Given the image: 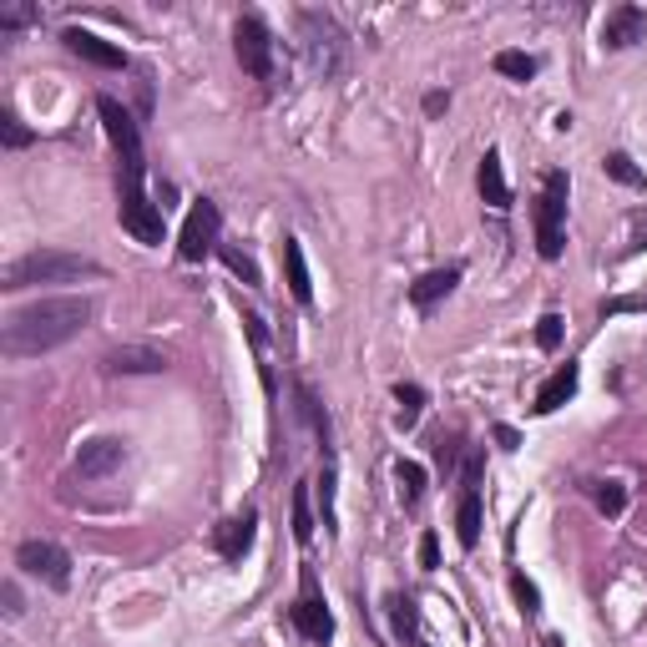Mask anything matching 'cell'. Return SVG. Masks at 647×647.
I'll return each instance as SVG.
<instances>
[{
	"label": "cell",
	"mask_w": 647,
	"mask_h": 647,
	"mask_svg": "<svg viewBox=\"0 0 647 647\" xmlns=\"http://www.w3.org/2000/svg\"><path fill=\"white\" fill-rule=\"evenodd\" d=\"M92 319V299H41V304L15 309L0 330V349L11 359H31L46 349H61L67 339H77Z\"/></svg>",
	"instance_id": "obj_1"
},
{
	"label": "cell",
	"mask_w": 647,
	"mask_h": 647,
	"mask_svg": "<svg viewBox=\"0 0 647 647\" xmlns=\"http://www.w3.org/2000/svg\"><path fill=\"white\" fill-rule=\"evenodd\" d=\"M77 278H102L96 258H81V253H61V249H36L21 253L0 268V289H31V284H77Z\"/></svg>",
	"instance_id": "obj_2"
},
{
	"label": "cell",
	"mask_w": 647,
	"mask_h": 647,
	"mask_svg": "<svg viewBox=\"0 0 647 647\" xmlns=\"http://www.w3.org/2000/svg\"><path fill=\"white\" fill-rule=\"evenodd\" d=\"M567 198H571V177L562 167H552L542 177V193H536V253L546 264H556L562 249H567Z\"/></svg>",
	"instance_id": "obj_3"
},
{
	"label": "cell",
	"mask_w": 647,
	"mask_h": 647,
	"mask_svg": "<svg viewBox=\"0 0 647 647\" xmlns=\"http://www.w3.org/2000/svg\"><path fill=\"white\" fill-rule=\"evenodd\" d=\"M96 117H102L106 137H112V147H117V158H122V177H117V183H142V177H147V158H142V132H137L132 112H127L117 96H96Z\"/></svg>",
	"instance_id": "obj_4"
},
{
	"label": "cell",
	"mask_w": 647,
	"mask_h": 647,
	"mask_svg": "<svg viewBox=\"0 0 647 647\" xmlns=\"http://www.w3.org/2000/svg\"><path fill=\"white\" fill-rule=\"evenodd\" d=\"M117 218H122V228H127L137 243H147V249H158V243L167 239L162 208L142 193V183H117Z\"/></svg>",
	"instance_id": "obj_5"
},
{
	"label": "cell",
	"mask_w": 647,
	"mask_h": 647,
	"mask_svg": "<svg viewBox=\"0 0 647 647\" xmlns=\"http://www.w3.org/2000/svg\"><path fill=\"white\" fill-rule=\"evenodd\" d=\"M299 26H304V51L314 61L319 77H339L344 71V31L334 15L324 11H304L299 15Z\"/></svg>",
	"instance_id": "obj_6"
},
{
	"label": "cell",
	"mask_w": 647,
	"mask_h": 647,
	"mask_svg": "<svg viewBox=\"0 0 647 647\" xmlns=\"http://www.w3.org/2000/svg\"><path fill=\"white\" fill-rule=\"evenodd\" d=\"M233 51H239V67L249 71L253 81L274 77V31H268L258 15H239V26H233Z\"/></svg>",
	"instance_id": "obj_7"
},
{
	"label": "cell",
	"mask_w": 647,
	"mask_h": 647,
	"mask_svg": "<svg viewBox=\"0 0 647 647\" xmlns=\"http://www.w3.org/2000/svg\"><path fill=\"white\" fill-rule=\"evenodd\" d=\"M218 228H223V212H218V203L198 198L193 208H187L183 233H177V253H183L187 264H203V258L218 249Z\"/></svg>",
	"instance_id": "obj_8"
},
{
	"label": "cell",
	"mask_w": 647,
	"mask_h": 647,
	"mask_svg": "<svg viewBox=\"0 0 647 647\" xmlns=\"http://www.w3.org/2000/svg\"><path fill=\"white\" fill-rule=\"evenodd\" d=\"M15 567L26 571V577H41L56 592L71 587V556H67V546H56V542H21L15 546Z\"/></svg>",
	"instance_id": "obj_9"
},
{
	"label": "cell",
	"mask_w": 647,
	"mask_h": 647,
	"mask_svg": "<svg viewBox=\"0 0 647 647\" xmlns=\"http://www.w3.org/2000/svg\"><path fill=\"white\" fill-rule=\"evenodd\" d=\"M293 627L309 637V643H330L334 637V612L324 608V592H319V577L304 567V577H299V602H293Z\"/></svg>",
	"instance_id": "obj_10"
},
{
	"label": "cell",
	"mask_w": 647,
	"mask_h": 647,
	"mask_svg": "<svg viewBox=\"0 0 647 647\" xmlns=\"http://www.w3.org/2000/svg\"><path fill=\"white\" fill-rule=\"evenodd\" d=\"M67 51L81 56V61H92V67L102 71H127V51L122 46H112V41H102L96 31H81V26H67Z\"/></svg>",
	"instance_id": "obj_11"
},
{
	"label": "cell",
	"mask_w": 647,
	"mask_h": 647,
	"mask_svg": "<svg viewBox=\"0 0 647 647\" xmlns=\"http://www.w3.org/2000/svg\"><path fill=\"white\" fill-rule=\"evenodd\" d=\"M253 536H258V516L239 511V516H228L223 527H212V552L223 556V562H243L249 546H253Z\"/></svg>",
	"instance_id": "obj_12"
},
{
	"label": "cell",
	"mask_w": 647,
	"mask_h": 647,
	"mask_svg": "<svg viewBox=\"0 0 647 647\" xmlns=\"http://www.w3.org/2000/svg\"><path fill=\"white\" fill-rule=\"evenodd\" d=\"M122 461H127V446H122L117 436H96V440H86V446H81L77 476L81 481H102V476H112Z\"/></svg>",
	"instance_id": "obj_13"
},
{
	"label": "cell",
	"mask_w": 647,
	"mask_h": 647,
	"mask_svg": "<svg viewBox=\"0 0 647 647\" xmlns=\"http://www.w3.org/2000/svg\"><path fill=\"white\" fill-rule=\"evenodd\" d=\"M643 36H647L643 5H617V11L602 21V46H608V51H627V46H637Z\"/></svg>",
	"instance_id": "obj_14"
},
{
	"label": "cell",
	"mask_w": 647,
	"mask_h": 647,
	"mask_svg": "<svg viewBox=\"0 0 647 647\" xmlns=\"http://www.w3.org/2000/svg\"><path fill=\"white\" fill-rule=\"evenodd\" d=\"M102 365H106V374H162L167 370V359H162L158 349H147V344H122Z\"/></svg>",
	"instance_id": "obj_15"
},
{
	"label": "cell",
	"mask_w": 647,
	"mask_h": 647,
	"mask_svg": "<svg viewBox=\"0 0 647 647\" xmlns=\"http://www.w3.org/2000/svg\"><path fill=\"white\" fill-rule=\"evenodd\" d=\"M461 284V264H450V268H430V274H420L415 284H409V304L415 309H436L440 299H446L450 289Z\"/></svg>",
	"instance_id": "obj_16"
},
{
	"label": "cell",
	"mask_w": 647,
	"mask_h": 647,
	"mask_svg": "<svg viewBox=\"0 0 647 647\" xmlns=\"http://www.w3.org/2000/svg\"><path fill=\"white\" fill-rule=\"evenodd\" d=\"M476 187H481V198H486L496 212L511 208V187H506V172H501V152H486V158H481Z\"/></svg>",
	"instance_id": "obj_17"
},
{
	"label": "cell",
	"mask_w": 647,
	"mask_h": 647,
	"mask_svg": "<svg viewBox=\"0 0 647 647\" xmlns=\"http://www.w3.org/2000/svg\"><path fill=\"white\" fill-rule=\"evenodd\" d=\"M577 365H562V370L552 374V380L542 384V390H536V400H531V409H536V415H552V409H562L567 405L571 395H577Z\"/></svg>",
	"instance_id": "obj_18"
},
{
	"label": "cell",
	"mask_w": 647,
	"mask_h": 647,
	"mask_svg": "<svg viewBox=\"0 0 647 647\" xmlns=\"http://www.w3.org/2000/svg\"><path fill=\"white\" fill-rule=\"evenodd\" d=\"M390 622H395V637L405 647H425V637H420V608H415V597H405V592H390Z\"/></svg>",
	"instance_id": "obj_19"
},
{
	"label": "cell",
	"mask_w": 647,
	"mask_h": 647,
	"mask_svg": "<svg viewBox=\"0 0 647 647\" xmlns=\"http://www.w3.org/2000/svg\"><path fill=\"white\" fill-rule=\"evenodd\" d=\"M284 274H289V293L299 304H314V278H309V264H304V249L299 239H284Z\"/></svg>",
	"instance_id": "obj_20"
},
{
	"label": "cell",
	"mask_w": 647,
	"mask_h": 647,
	"mask_svg": "<svg viewBox=\"0 0 647 647\" xmlns=\"http://www.w3.org/2000/svg\"><path fill=\"white\" fill-rule=\"evenodd\" d=\"M455 536H461L465 552L481 542V486H461V506H455Z\"/></svg>",
	"instance_id": "obj_21"
},
{
	"label": "cell",
	"mask_w": 647,
	"mask_h": 647,
	"mask_svg": "<svg viewBox=\"0 0 647 647\" xmlns=\"http://www.w3.org/2000/svg\"><path fill=\"white\" fill-rule=\"evenodd\" d=\"M293 395H299V415H304V420H309V430H314V436H319V446H330V415H324V405H319V395H314V390H309L304 380L293 384Z\"/></svg>",
	"instance_id": "obj_22"
},
{
	"label": "cell",
	"mask_w": 647,
	"mask_h": 647,
	"mask_svg": "<svg viewBox=\"0 0 647 647\" xmlns=\"http://www.w3.org/2000/svg\"><path fill=\"white\" fill-rule=\"evenodd\" d=\"M587 496H592V506L602 516H622V511H627V486H622V481H592Z\"/></svg>",
	"instance_id": "obj_23"
},
{
	"label": "cell",
	"mask_w": 647,
	"mask_h": 647,
	"mask_svg": "<svg viewBox=\"0 0 647 647\" xmlns=\"http://www.w3.org/2000/svg\"><path fill=\"white\" fill-rule=\"evenodd\" d=\"M319 527L324 531H339V516H334V461L324 455V471H319Z\"/></svg>",
	"instance_id": "obj_24"
},
{
	"label": "cell",
	"mask_w": 647,
	"mask_h": 647,
	"mask_svg": "<svg viewBox=\"0 0 647 647\" xmlns=\"http://www.w3.org/2000/svg\"><path fill=\"white\" fill-rule=\"evenodd\" d=\"M395 490H400V501H405V506L420 501V496H425V465L400 461L395 465Z\"/></svg>",
	"instance_id": "obj_25"
},
{
	"label": "cell",
	"mask_w": 647,
	"mask_h": 647,
	"mask_svg": "<svg viewBox=\"0 0 647 647\" xmlns=\"http://www.w3.org/2000/svg\"><path fill=\"white\" fill-rule=\"evenodd\" d=\"M218 258H223V264L233 268L243 284H249V289H264V274H258V264H253L243 249H233V243H218Z\"/></svg>",
	"instance_id": "obj_26"
},
{
	"label": "cell",
	"mask_w": 647,
	"mask_h": 647,
	"mask_svg": "<svg viewBox=\"0 0 647 647\" xmlns=\"http://www.w3.org/2000/svg\"><path fill=\"white\" fill-rule=\"evenodd\" d=\"M602 172H608L612 183H622V187H647L643 167H633V158H627V152H608V158H602Z\"/></svg>",
	"instance_id": "obj_27"
},
{
	"label": "cell",
	"mask_w": 647,
	"mask_h": 647,
	"mask_svg": "<svg viewBox=\"0 0 647 647\" xmlns=\"http://www.w3.org/2000/svg\"><path fill=\"white\" fill-rule=\"evenodd\" d=\"M293 542H299V546L314 542V511H309V486L293 490Z\"/></svg>",
	"instance_id": "obj_28"
},
{
	"label": "cell",
	"mask_w": 647,
	"mask_h": 647,
	"mask_svg": "<svg viewBox=\"0 0 647 647\" xmlns=\"http://www.w3.org/2000/svg\"><path fill=\"white\" fill-rule=\"evenodd\" d=\"M496 71H501V77H511V81H531V77H536V56H527V51H496Z\"/></svg>",
	"instance_id": "obj_29"
},
{
	"label": "cell",
	"mask_w": 647,
	"mask_h": 647,
	"mask_svg": "<svg viewBox=\"0 0 647 647\" xmlns=\"http://www.w3.org/2000/svg\"><path fill=\"white\" fill-rule=\"evenodd\" d=\"M395 405H400V425H415L425 409V390L420 384H395Z\"/></svg>",
	"instance_id": "obj_30"
},
{
	"label": "cell",
	"mask_w": 647,
	"mask_h": 647,
	"mask_svg": "<svg viewBox=\"0 0 647 647\" xmlns=\"http://www.w3.org/2000/svg\"><path fill=\"white\" fill-rule=\"evenodd\" d=\"M511 592H516V602H521V612H527V617H536V612H542V592H536V587H531L521 571L511 577Z\"/></svg>",
	"instance_id": "obj_31"
},
{
	"label": "cell",
	"mask_w": 647,
	"mask_h": 647,
	"mask_svg": "<svg viewBox=\"0 0 647 647\" xmlns=\"http://www.w3.org/2000/svg\"><path fill=\"white\" fill-rule=\"evenodd\" d=\"M36 21H41V11H36V5H5V11H0V31L36 26Z\"/></svg>",
	"instance_id": "obj_32"
},
{
	"label": "cell",
	"mask_w": 647,
	"mask_h": 647,
	"mask_svg": "<svg viewBox=\"0 0 647 647\" xmlns=\"http://www.w3.org/2000/svg\"><path fill=\"white\" fill-rule=\"evenodd\" d=\"M536 344H542L546 355L562 349V314H542V324H536Z\"/></svg>",
	"instance_id": "obj_33"
},
{
	"label": "cell",
	"mask_w": 647,
	"mask_h": 647,
	"mask_svg": "<svg viewBox=\"0 0 647 647\" xmlns=\"http://www.w3.org/2000/svg\"><path fill=\"white\" fill-rule=\"evenodd\" d=\"M0 142L11 147V152H21V147H31V132H26V127H21V122L11 117V112L0 117Z\"/></svg>",
	"instance_id": "obj_34"
},
{
	"label": "cell",
	"mask_w": 647,
	"mask_h": 647,
	"mask_svg": "<svg viewBox=\"0 0 647 647\" xmlns=\"http://www.w3.org/2000/svg\"><path fill=\"white\" fill-rule=\"evenodd\" d=\"M436 461H440V471H446V476H450V471H455V465H461V440H455V436H440L436 440Z\"/></svg>",
	"instance_id": "obj_35"
},
{
	"label": "cell",
	"mask_w": 647,
	"mask_h": 647,
	"mask_svg": "<svg viewBox=\"0 0 647 647\" xmlns=\"http://www.w3.org/2000/svg\"><path fill=\"white\" fill-rule=\"evenodd\" d=\"M0 602H5V617H21V612H26V597H21V587H15V581H5V587H0Z\"/></svg>",
	"instance_id": "obj_36"
},
{
	"label": "cell",
	"mask_w": 647,
	"mask_h": 647,
	"mask_svg": "<svg viewBox=\"0 0 647 647\" xmlns=\"http://www.w3.org/2000/svg\"><path fill=\"white\" fill-rule=\"evenodd\" d=\"M420 567H425V571H436V567H440V542H436V531H425V536H420Z\"/></svg>",
	"instance_id": "obj_37"
},
{
	"label": "cell",
	"mask_w": 647,
	"mask_h": 647,
	"mask_svg": "<svg viewBox=\"0 0 647 647\" xmlns=\"http://www.w3.org/2000/svg\"><path fill=\"white\" fill-rule=\"evenodd\" d=\"M446 106H450V92H430L425 96V117H440Z\"/></svg>",
	"instance_id": "obj_38"
},
{
	"label": "cell",
	"mask_w": 647,
	"mask_h": 647,
	"mask_svg": "<svg viewBox=\"0 0 647 647\" xmlns=\"http://www.w3.org/2000/svg\"><path fill=\"white\" fill-rule=\"evenodd\" d=\"M496 446H501V450H516V446H521V436H516L511 425H496Z\"/></svg>",
	"instance_id": "obj_39"
}]
</instances>
